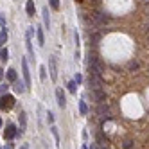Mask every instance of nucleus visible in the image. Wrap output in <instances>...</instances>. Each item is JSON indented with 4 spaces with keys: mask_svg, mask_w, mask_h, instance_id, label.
<instances>
[{
    "mask_svg": "<svg viewBox=\"0 0 149 149\" xmlns=\"http://www.w3.org/2000/svg\"><path fill=\"white\" fill-rule=\"evenodd\" d=\"M88 67H90V74H97V76H101V74L104 72V65L101 63V59L97 56H92L90 58Z\"/></svg>",
    "mask_w": 149,
    "mask_h": 149,
    "instance_id": "1",
    "label": "nucleus"
},
{
    "mask_svg": "<svg viewBox=\"0 0 149 149\" xmlns=\"http://www.w3.org/2000/svg\"><path fill=\"white\" fill-rule=\"evenodd\" d=\"M88 84L92 86V90H101L102 88V79H101V76H97V74H90Z\"/></svg>",
    "mask_w": 149,
    "mask_h": 149,
    "instance_id": "2",
    "label": "nucleus"
},
{
    "mask_svg": "<svg viewBox=\"0 0 149 149\" xmlns=\"http://www.w3.org/2000/svg\"><path fill=\"white\" fill-rule=\"evenodd\" d=\"M15 106V97L13 95H2V99H0V108L2 110H9V108H13Z\"/></svg>",
    "mask_w": 149,
    "mask_h": 149,
    "instance_id": "3",
    "label": "nucleus"
},
{
    "mask_svg": "<svg viewBox=\"0 0 149 149\" xmlns=\"http://www.w3.org/2000/svg\"><path fill=\"white\" fill-rule=\"evenodd\" d=\"M49 70H50V79L56 81L58 79V68H56V58L49 59Z\"/></svg>",
    "mask_w": 149,
    "mask_h": 149,
    "instance_id": "4",
    "label": "nucleus"
},
{
    "mask_svg": "<svg viewBox=\"0 0 149 149\" xmlns=\"http://www.w3.org/2000/svg\"><path fill=\"white\" fill-rule=\"evenodd\" d=\"M22 72H24V79H25V84L31 86V74H29V67H27V61L22 59Z\"/></svg>",
    "mask_w": 149,
    "mask_h": 149,
    "instance_id": "5",
    "label": "nucleus"
},
{
    "mask_svg": "<svg viewBox=\"0 0 149 149\" xmlns=\"http://www.w3.org/2000/svg\"><path fill=\"white\" fill-rule=\"evenodd\" d=\"M56 97H58V106H59V108H65V93H63V90L61 88H58L56 90Z\"/></svg>",
    "mask_w": 149,
    "mask_h": 149,
    "instance_id": "6",
    "label": "nucleus"
},
{
    "mask_svg": "<svg viewBox=\"0 0 149 149\" xmlns=\"http://www.w3.org/2000/svg\"><path fill=\"white\" fill-rule=\"evenodd\" d=\"M99 115L102 117V119H110V108L104 102H101V106H99Z\"/></svg>",
    "mask_w": 149,
    "mask_h": 149,
    "instance_id": "7",
    "label": "nucleus"
},
{
    "mask_svg": "<svg viewBox=\"0 0 149 149\" xmlns=\"http://www.w3.org/2000/svg\"><path fill=\"white\" fill-rule=\"evenodd\" d=\"M33 29H34V27H31V31L27 33V38H25V41H27V50H29V54H31V58L34 59V52H33V43H31V34H33Z\"/></svg>",
    "mask_w": 149,
    "mask_h": 149,
    "instance_id": "8",
    "label": "nucleus"
},
{
    "mask_svg": "<svg viewBox=\"0 0 149 149\" xmlns=\"http://www.w3.org/2000/svg\"><path fill=\"white\" fill-rule=\"evenodd\" d=\"M13 88H15V92H16V93H24V92L27 90V84H24L22 81H15Z\"/></svg>",
    "mask_w": 149,
    "mask_h": 149,
    "instance_id": "9",
    "label": "nucleus"
},
{
    "mask_svg": "<svg viewBox=\"0 0 149 149\" xmlns=\"http://www.w3.org/2000/svg\"><path fill=\"white\" fill-rule=\"evenodd\" d=\"M15 135H16V131H15V126H11V124H9V126L6 127V138H15Z\"/></svg>",
    "mask_w": 149,
    "mask_h": 149,
    "instance_id": "10",
    "label": "nucleus"
},
{
    "mask_svg": "<svg viewBox=\"0 0 149 149\" xmlns=\"http://www.w3.org/2000/svg\"><path fill=\"white\" fill-rule=\"evenodd\" d=\"M7 79L11 81V83L18 81V76H16V70H15V68H9V70H7Z\"/></svg>",
    "mask_w": 149,
    "mask_h": 149,
    "instance_id": "11",
    "label": "nucleus"
},
{
    "mask_svg": "<svg viewBox=\"0 0 149 149\" xmlns=\"http://www.w3.org/2000/svg\"><path fill=\"white\" fill-rule=\"evenodd\" d=\"M36 38H38V43L43 47V45H45V38H43V31H41L40 27L36 29Z\"/></svg>",
    "mask_w": 149,
    "mask_h": 149,
    "instance_id": "12",
    "label": "nucleus"
},
{
    "mask_svg": "<svg viewBox=\"0 0 149 149\" xmlns=\"http://www.w3.org/2000/svg\"><path fill=\"white\" fill-rule=\"evenodd\" d=\"M25 11H27V15H29V16H34V2H33V0H29V2H27Z\"/></svg>",
    "mask_w": 149,
    "mask_h": 149,
    "instance_id": "13",
    "label": "nucleus"
},
{
    "mask_svg": "<svg viewBox=\"0 0 149 149\" xmlns=\"http://www.w3.org/2000/svg\"><path fill=\"white\" fill-rule=\"evenodd\" d=\"M25 122H27L25 113L22 111V113H20V133H24V131H25Z\"/></svg>",
    "mask_w": 149,
    "mask_h": 149,
    "instance_id": "14",
    "label": "nucleus"
},
{
    "mask_svg": "<svg viewBox=\"0 0 149 149\" xmlns=\"http://www.w3.org/2000/svg\"><path fill=\"white\" fill-rule=\"evenodd\" d=\"M93 93H95V97H97L99 102H104V101H106V93H104L102 90H93Z\"/></svg>",
    "mask_w": 149,
    "mask_h": 149,
    "instance_id": "15",
    "label": "nucleus"
},
{
    "mask_svg": "<svg viewBox=\"0 0 149 149\" xmlns=\"http://www.w3.org/2000/svg\"><path fill=\"white\" fill-rule=\"evenodd\" d=\"M95 20H97V22H101V24H108V16L106 15H102V13H95Z\"/></svg>",
    "mask_w": 149,
    "mask_h": 149,
    "instance_id": "16",
    "label": "nucleus"
},
{
    "mask_svg": "<svg viewBox=\"0 0 149 149\" xmlns=\"http://www.w3.org/2000/svg\"><path fill=\"white\" fill-rule=\"evenodd\" d=\"M43 24H45V27H47V29H50V20H49V7H45V9H43Z\"/></svg>",
    "mask_w": 149,
    "mask_h": 149,
    "instance_id": "17",
    "label": "nucleus"
},
{
    "mask_svg": "<svg viewBox=\"0 0 149 149\" xmlns=\"http://www.w3.org/2000/svg\"><path fill=\"white\" fill-rule=\"evenodd\" d=\"M6 41H7V31L4 29L2 33H0V47H4V45H6Z\"/></svg>",
    "mask_w": 149,
    "mask_h": 149,
    "instance_id": "18",
    "label": "nucleus"
},
{
    "mask_svg": "<svg viewBox=\"0 0 149 149\" xmlns=\"http://www.w3.org/2000/svg\"><path fill=\"white\" fill-rule=\"evenodd\" d=\"M0 59H2V61H7V59H9L7 49H0Z\"/></svg>",
    "mask_w": 149,
    "mask_h": 149,
    "instance_id": "19",
    "label": "nucleus"
},
{
    "mask_svg": "<svg viewBox=\"0 0 149 149\" xmlns=\"http://www.w3.org/2000/svg\"><path fill=\"white\" fill-rule=\"evenodd\" d=\"M76 86H77L76 81H70V83H68V90H70L72 93H76Z\"/></svg>",
    "mask_w": 149,
    "mask_h": 149,
    "instance_id": "20",
    "label": "nucleus"
},
{
    "mask_svg": "<svg viewBox=\"0 0 149 149\" xmlns=\"http://www.w3.org/2000/svg\"><path fill=\"white\" fill-rule=\"evenodd\" d=\"M50 130H52V135H54V138H56V144H59V135H58V127H54V126H52Z\"/></svg>",
    "mask_w": 149,
    "mask_h": 149,
    "instance_id": "21",
    "label": "nucleus"
},
{
    "mask_svg": "<svg viewBox=\"0 0 149 149\" xmlns=\"http://www.w3.org/2000/svg\"><path fill=\"white\" fill-rule=\"evenodd\" d=\"M79 111H81V115H86V104H84V102H79Z\"/></svg>",
    "mask_w": 149,
    "mask_h": 149,
    "instance_id": "22",
    "label": "nucleus"
},
{
    "mask_svg": "<svg viewBox=\"0 0 149 149\" xmlns=\"http://www.w3.org/2000/svg\"><path fill=\"white\" fill-rule=\"evenodd\" d=\"M131 146H133L131 138H126V140H124V149H131Z\"/></svg>",
    "mask_w": 149,
    "mask_h": 149,
    "instance_id": "23",
    "label": "nucleus"
},
{
    "mask_svg": "<svg viewBox=\"0 0 149 149\" xmlns=\"http://www.w3.org/2000/svg\"><path fill=\"white\" fill-rule=\"evenodd\" d=\"M50 7L52 9H59V0H50Z\"/></svg>",
    "mask_w": 149,
    "mask_h": 149,
    "instance_id": "24",
    "label": "nucleus"
},
{
    "mask_svg": "<svg viewBox=\"0 0 149 149\" xmlns=\"http://www.w3.org/2000/svg\"><path fill=\"white\" fill-rule=\"evenodd\" d=\"M40 77H41V81L45 79V67H40Z\"/></svg>",
    "mask_w": 149,
    "mask_h": 149,
    "instance_id": "25",
    "label": "nucleus"
},
{
    "mask_svg": "<svg viewBox=\"0 0 149 149\" xmlns=\"http://www.w3.org/2000/svg\"><path fill=\"white\" fill-rule=\"evenodd\" d=\"M136 68H138V63L136 61H131L130 63V70H136Z\"/></svg>",
    "mask_w": 149,
    "mask_h": 149,
    "instance_id": "26",
    "label": "nucleus"
},
{
    "mask_svg": "<svg viewBox=\"0 0 149 149\" xmlns=\"http://www.w3.org/2000/svg\"><path fill=\"white\" fill-rule=\"evenodd\" d=\"M47 120H49L50 124H52V122H54V115H52L50 111H49V115H47Z\"/></svg>",
    "mask_w": 149,
    "mask_h": 149,
    "instance_id": "27",
    "label": "nucleus"
},
{
    "mask_svg": "<svg viewBox=\"0 0 149 149\" xmlns=\"http://www.w3.org/2000/svg\"><path fill=\"white\" fill-rule=\"evenodd\" d=\"M7 90V84H0V93H4Z\"/></svg>",
    "mask_w": 149,
    "mask_h": 149,
    "instance_id": "28",
    "label": "nucleus"
},
{
    "mask_svg": "<svg viewBox=\"0 0 149 149\" xmlns=\"http://www.w3.org/2000/svg\"><path fill=\"white\" fill-rule=\"evenodd\" d=\"M74 81H76V83H77V84H79V83H81V81H83V77H81V74H77V76H76V79H74Z\"/></svg>",
    "mask_w": 149,
    "mask_h": 149,
    "instance_id": "29",
    "label": "nucleus"
},
{
    "mask_svg": "<svg viewBox=\"0 0 149 149\" xmlns=\"http://www.w3.org/2000/svg\"><path fill=\"white\" fill-rule=\"evenodd\" d=\"M0 25H2V27L6 25V18H4V16H0Z\"/></svg>",
    "mask_w": 149,
    "mask_h": 149,
    "instance_id": "30",
    "label": "nucleus"
},
{
    "mask_svg": "<svg viewBox=\"0 0 149 149\" xmlns=\"http://www.w3.org/2000/svg\"><path fill=\"white\" fill-rule=\"evenodd\" d=\"M2 77H4V70L0 68V81H2Z\"/></svg>",
    "mask_w": 149,
    "mask_h": 149,
    "instance_id": "31",
    "label": "nucleus"
},
{
    "mask_svg": "<svg viewBox=\"0 0 149 149\" xmlns=\"http://www.w3.org/2000/svg\"><path fill=\"white\" fill-rule=\"evenodd\" d=\"M6 149H13V146H11V144H7V147H6Z\"/></svg>",
    "mask_w": 149,
    "mask_h": 149,
    "instance_id": "32",
    "label": "nucleus"
},
{
    "mask_svg": "<svg viewBox=\"0 0 149 149\" xmlns=\"http://www.w3.org/2000/svg\"><path fill=\"white\" fill-rule=\"evenodd\" d=\"M92 149H99V147H97V146H92Z\"/></svg>",
    "mask_w": 149,
    "mask_h": 149,
    "instance_id": "33",
    "label": "nucleus"
},
{
    "mask_svg": "<svg viewBox=\"0 0 149 149\" xmlns=\"http://www.w3.org/2000/svg\"><path fill=\"white\" fill-rule=\"evenodd\" d=\"M22 149H27V146H24V147H22Z\"/></svg>",
    "mask_w": 149,
    "mask_h": 149,
    "instance_id": "34",
    "label": "nucleus"
},
{
    "mask_svg": "<svg viewBox=\"0 0 149 149\" xmlns=\"http://www.w3.org/2000/svg\"><path fill=\"white\" fill-rule=\"evenodd\" d=\"M0 126H2V119H0Z\"/></svg>",
    "mask_w": 149,
    "mask_h": 149,
    "instance_id": "35",
    "label": "nucleus"
},
{
    "mask_svg": "<svg viewBox=\"0 0 149 149\" xmlns=\"http://www.w3.org/2000/svg\"><path fill=\"white\" fill-rule=\"evenodd\" d=\"M147 2H149V0H147Z\"/></svg>",
    "mask_w": 149,
    "mask_h": 149,
    "instance_id": "36",
    "label": "nucleus"
}]
</instances>
